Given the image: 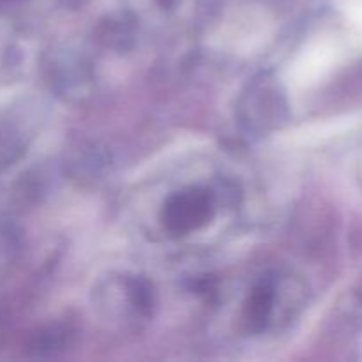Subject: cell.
Masks as SVG:
<instances>
[{
    "mask_svg": "<svg viewBox=\"0 0 362 362\" xmlns=\"http://www.w3.org/2000/svg\"><path fill=\"white\" fill-rule=\"evenodd\" d=\"M214 194L202 187H187L165 202L161 218L173 235H187L207 225L214 216Z\"/></svg>",
    "mask_w": 362,
    "mask_h": 362,
    "instance_id": "6da1fadb",
    "label": "cell"
},
{
    "mask_svg": "<svg viewBox=\"0 0 362 362\" xmlns=\"http://www.w3.org/2000/svg\"><path fill=\"white\" fill-rule=\"evenodd\" d=\"M276 303V286L271 279H262L250 293L244 310V318L250 332H262L271 318Z\"/></svg>",
    "mask_w": 362,
    "mask_h": 362,
    "instance_id": "7a4b0ae2",
    "label": "cell"
},
{
    "mask_svg": "<svg viewBox=\"0 0 362 362\" xmlns=\"http://www.w3.org/2000/svg\"><path fill=\"white\" fill-rule=\"evenodd\" d=\"M64 341H66V332L59 331L57 327H52L37 336V341L34 343V349L37 352H45V350L46 352H52V350L62 346Z\"/></svg>",
    "mask_w": 362,
    "mask_h": 362,
    "instance_id": "3957f363",
    "label": "cell"
}]
</instances>
